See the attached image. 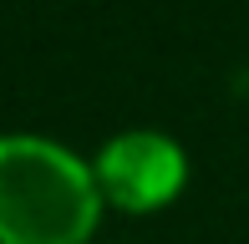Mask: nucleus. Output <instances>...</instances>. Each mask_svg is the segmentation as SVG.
Segmentation results:
<instances>
[{"mask_svg":"<svg viewBox=\"0 0 249 244\" xmlns=\"http://www.w3.org/2000/svg\"><path fill=\"white\" fill-rule=\"evenodd\" d=\"M107 219L92 153L31 127L0 132V244H102Z\"/></svg>","mask_w":249,"mask_h":244,"instance_id":"1","label":"nucleus"},{"mask_svg":"<svg viewBox=\"0 0 249 244\" xmlns=\"http://www.w3.org/2000/svg\"><path fill=\"white\" fill-rule=\"evenodd\" d=\"M102 198L117 219H158L188 193L194 158L163 127H122L92 153Z\"/></svg>","mask_w":249,"mask_h":244,"instance_id":"2","label":"nucleus"}]
</instances>
